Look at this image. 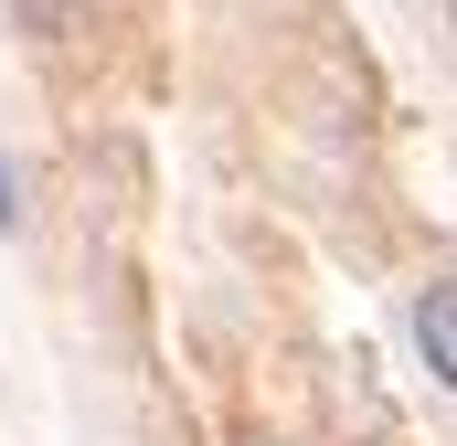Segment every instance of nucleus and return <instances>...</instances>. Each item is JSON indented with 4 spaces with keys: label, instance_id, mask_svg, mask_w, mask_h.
Here are the masks:
<instances>
[{
    "label": "nucleus",
    "instance_id": "nucleus-1",
    "mask_svg": "<svg viewBox=\"0 0 457 446\" xmlns=\"http://www.w3.org/2000/svg\"><path fill=\"white\" fill-rule=\"evenodd\" d=\"M415 351H426V372L457 393V277H436V287H415Z\"/></svg>",
    "mask_w": 457,
    "mask_h": 446
},
{
    "label": "nucleus",
    "instance_id": "nucleus-2",
    "mask_svg": "<svg viewBox=\"0 0 457 446\" xmlns=\"http://www.w3.org/2000/svg\"><path fill=\"white\" fill-rule=\"evenodd\" d=\"M11 11H21L43 43H75V32H86V0H11Z\"/></svg>",
    "mask_w": 457,
    "mask_h": 446
},
{
    "label": "nucleus",
    "instance_id": "nucleus-3",
    "mask_svg": "<svg viewBox=\"0 0 457 446\" xmlns=\"http://www.w3.org/2000/svg\"><path fill=\"white\" fill-rule=\"evenodd\" d=\"M11 223H21V202H11V170H0V234H11Z\"/></svg>",
    "mask_w": 457,
    "mask_h": 446
}]
</instances>
